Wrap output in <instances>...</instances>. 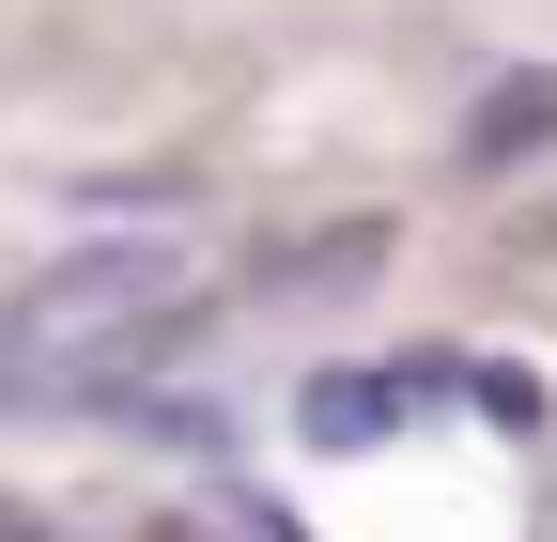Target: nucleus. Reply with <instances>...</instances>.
Masks as SVG:
<instances>
[{
  "label": "nucleus",
  "instance_id": "f257e3e1",
  "mask_svg": "<svg viewBox=\"0 0 557 542\" xmlns=\"http://www.w3.org/2000/svg\"><path fill=\"white\" fill-rule=\"evenodd\" d=\"M527 124H557V94L527 78V94H496V109H480V156H527Z\"/></svg>",
  "mask_w": 557,
  "mask_h": 542
}]
</instances>
